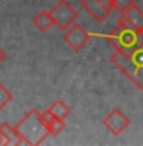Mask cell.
<instances>
[{
    "label": "cell",
    "instance_id": "ba28073f",
    "mask_svg": "<svg viewBox=\"0 0 143 146\" xmlns=\"http://www.w3.org/2000/svg\"><path fill=\"white\" fill-rule=\"evenodd\" d=\"M119 25L120 26H126V27H132L137 31H143V11L137 6V5H131L130 8H126L123 12H120L119 17Z\"/></svg>",
    "mask_w": 143,
    "mask_h": 146
},
{
    "label": "cell",
    "instance_id": "30bf717a",
    "mask_svg": "<svg viewBox=\"0 0 143 146\" xmlns=\"http://www.w3.org/2000/svg\"><path fill=\"white\" fill-rule=\"evenodd\" d=\"M34 25L38 31L41 32H47L52 26H55L53 18L50 15V11H40L34 17Z\"/></svg>",
    "mask_w": 143,
    "mask_h": 146
},
{
    "label": "cell",
    "instance_id": "2e32d148",
    "mask_svg": "<svg viewBox=\"0 0 143 146\" xmlns=\"http://www.w3.org/2000/svg\"><path fill=\"white\" fill-rule=\"evenodd\" d=\"M5 58H6V53H5V50L0 47V64H2L5 61Z\"/></svg>",
    "mask_w": 143,
    "mask_h": 146
},
{
    "label": "cell",
    "instance_id": "9a60e30c",
    "mask_svg": "<svg viewBox=\"0 0 143 146\" xmlns=\"http://www.w3.org/2000/svg\"><path fill=\"white\" fill-rule=\"evenodd\" d=\"M41 119H43V122L46 123V125H47V123H50V122H52L53 119H55V116H53V113H52V111H50V110L47 108L46 111L41 113Z\"/></svg>",
    "mask_w": 143,
    "mask_h": 146
},
{
    "label": "cell",
    "instance_id": "52a82bcc",
    "mask_svg": "<svg viewBox=\"0 0 143 146\" xmlns=\"http://www.w3.org/2000/svg\"><path fill=\"white\" fill-rule=\"evenodd\" d=\"M102 123L113 135H120V132L125 131L126 128L130 126L131 122H130V119L123 114V111H120L119 108H114L105 116Z\"/></svg>",
    "mask_w": 143,
    "mask_h": 146
},
{
    "label": "cell",
    "instance_id": "4fadbf2b",
    "mask_svg": "<svg viewBox=\"0 0 143 146\" xmlns=\"http://www.w3.org/2000/svg\"><path fill=\"white\" fill-rule=\"evenodd\" d=\"M137 0H110V3H111V6L114 11L117 12H123L126 8H130L131 5H134Z\"/></svg>",
    "mask_w": 143,
    "mask_h": 146
},
{
    "label": "cell",
    "instance_id": "7c38bea8",
    "mask_svg": "<svg viewBox=\"0 0 143 146\" xmlns=\"http://www.w3.org/2000/svg\"><path fill=\"white\" fill-rule=\"evenodd\" d=\"M64 128H66V123H64V120H61V119H57V117H55L50 123H47V129H49V132H50V135L59 134L61 131H64Z\"/></svg>",
    "mask_w": 143,
    "mask_h": 146
},
{
    "label": "cell",
    "instance_id": "7a4b0ae2",
    "mask_svg": "<svg viewBox=\"0 0 143 146\" xmlns=\"http://www.w3.org/2000/svg\"><path fill=\"white\" fill-rule=\"evenodd\" d=\"M15 131L26 145H41L50 135L47 125L41 119V113L37 108L27 111V114L15 125Z\"/></svg>",
    "mask_w": 143,
    "mask_h": 146
},
{
    "label": "cell",
    "instance_id": "3957f363",
    "mask_svg": "<svg viewBox=\"0 0 143 146\" xmlns=\"http://www.w3.org/2000/svg\"><path fill=\"white\" fill-rule=\"evenodd\" d=\"M105 38L116 47V50L128 53L143 41V31H137V29H132V27L119 25L111 34L105 35Z\"/></svg>",
    "mask_w": 143,
    "mask_h": 146
},
{
    "label": "cell",
    "instance_id": "6da1fadb",
    "mask_svg": "<svg viewBox=\"0 0 143 146\" xmlns=\"http://www.w3.org/2000/svg\"><path fill=\"white\" fill-rule=\"evenodd\" d=\"M111 62L134 84L139 90H143V41L131 52H113Z\"/></svg>",
    "mask_w": 143,
    "mask_h": 146
},
{
    "label": "cell",
    "instance_id": "5b68a950",
    "mask_svg": "<svg viewBox=\"0 0 143 146\" xmlns=\"http://www.w3.org/2000/svg\"><path fill=\"white\" fill-rule=\"evenodd\" d=\"M81 6L99 23L105 21L114 11L110 0H81Z\"/></svg>",
    "mask_w": 143,
    "mask_h": 146
},
{
    "label": "cell",
    "instance_id": "8992f818",
    "mask_svg": "<svg viewBox=\"0 0 143 146\" xmlns=\"http://www.w3.org/2000/svg\"><path fill=\"white\" fill-rule=\"evenodd\" d=\"M88 40H90V34L81 25H72L64 32V41L75 52H79L88 43Z\"/></svg>",
    "mask_w": 143,
    "mask_h": 146
},
{
    "label": "cell",
    "instance_id": "277c9868",
    "mask_svg": "<svg viewBox=\"0 0 143 146\" xmlns=\"http://www.w3.org/2000/svg\"><path fill=\"white\" fill-rule=\"evenodd\" d=\"M50 15H52L53 23L58 29L66 31L78 18V11L67 2V0H59V2L50 9Z\"/></svg>",
    "mask_w": 143,
    "mask_h": 146
},
{
    "label": "cell",
    "instance_id": "5bb4252c",
    "mask_svg": "<svg viewBox=\"0 0 143 146\" xmlns=\"http://www.w3.org/2000/svg\"><path fill=\"white\" fill-rule=\"evenodd\" d=\"M12 100V93L3 84H0V110H3Z\"/></svg>",
    "mask_w": 143,
    "mask_h": 146
},
{
    "label": "cell",
    "instance_id": "8fae6325",
    "mask_svg": "<svg viewBox=\"0 0 143 146\" xmlns=\"http://www.w3.org/2000/svg\"><path fill=\"white\" fill-rule=\"evenodd\" d=\"M50 111L53 113V116L57 119H61V120H64L66 117H69V114H70V108H69V105L64 102V100H55V102L52 104V107L49 108Z\"/></svg>",
    "mask_w": 143,
    "mask_h": 146
},
{
    "label": "cell",
    "instance_id": "9c48e42d",
    "mask_svg": "<svg viewBox=\"0 0 143 146\" xmlns=\"http://www.w3.org/2000/svg\"><path fill=\"white\" fill-rule=\"evenodd\" d=\"M0 134L3 135L6 145H26L21 137L18 135L15 128H11L8 123H2V125H0Z\"/></svg>",
    "mask_w": 143,
    "mask_h": 146
}]
</instances>
